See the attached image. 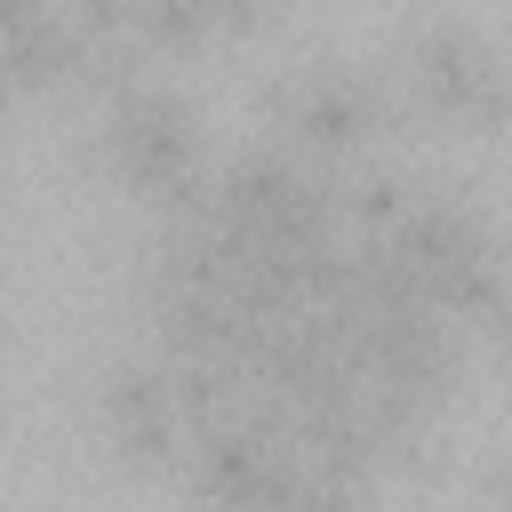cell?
<instances>
[{
	"label": "cell",
	"mask_w": 512,
	"mask_h": 512,
	"mask_svg": "<svg viewBox=\"0 0 512 512\" xmlns=\"http://www.w3.org/2000/svg\"><path fill=\"white\" fill-rule=\"evenodd\" d=\"M96 168L128 192V200H144L152 216H192V208H208V184H216V168H208V128H200V104L176 88V80H160V72H144L136 88H120L112 104H96Z\"/></svg>",
	"instance_id": "cell-1"
},
{
	"label": "cell",
	"mask_w": 512,
	"mask_h": 512,
	"mask_svg": "<svg viewBox=\"0 0 512 512\" xmlns=\"http://www.w3.org/2000/svg\"><path fill=\"white\" fill-rule=\"evenodd\" d=\"M400 96L440 136H512V56L464 16H416L400 32Z\"/></svg>",
	"instance_id": "cell-2"
},
{
	"label": "cell",
	"mask_w": 512,
	"mask_h": 512,
	"mask_svg": "<svg viewBox=\"0 0 512 512\" xmlns=\"http://www.w3.org/2000/svg\"><path fill=\"white\" fill-rule=\"evenodd\" d=\"M256 112L272 120V136H288L296 152H312L328 168H352L384 136H416L408 96L384 88L376 72H360V64H336V56H312V64L272 72L256 88Z\"/></svg>",
	"instance_id": "cell-3"
},
{
	"label": "cell",
	"mask_w": 512,
	"mask_h": 512,
	"mask_svg": "<svg viewBox=\"0 0 512 512\" xmlns=\"http://www.w3.org/2000/svg\"><path fill=\"white\" fill-rule=\"evenodd\" d=\"M96 432H104V448L128 472L176 480L184 472V448H192V416L176 400L168 360H112L104 384H96Z\"/></svg>",
	"instance_id": "cell-4"
},
{
	"label": "cell",
	"mask_w": 512,
	"mask_h": 512,
	"mask_svg": "<svg viewBox=\"0 0 512 512\" xmlns=\"http://www.w3.org/2000/svg\"><path fill=\"white\" fill-rule=\"evenodd\" d=\"M416 176L408 168H392V160H376V168H352L344 176V224H360V232H392L408 208H416Z\"/></svg>",
	"instance_id": "cell-5"
},
{
	"label": "cell",
	"mask_w": 512,
	"mask_h": 512,
	"mask_svg": "<svg viewBox=\"0 0 512 512\" xmlns=\"http://www.w3.org/2000/svg\"><path fill=\"white\" fill-rule=\"evenodd\" d=\"M136 40H144L152 56H200V48H216L224 32H216L208 0H144V16H136Z\"/></svg>",
	"instance_id": "cell-6"
},
{
	"label": "cell",
	"mask_w": 512,
	"mask_h": 512,
	"mask_svg": "<svg viewBox=\"0 0 512 512\" xmlns=\"http://www.w3.org/2000/svg\"><path fill=\"white\" fill-rule=\"evenodd\" d=\"M64 16H72L88 40H136L144 0H64Z\"/></svg>",
	"instance_id": "cell-7"
},
{
	"label": "cell",
	"mask_w": 512,
	"mask_h": 512,
	"mask_svg": "<svg viewBox=\"0 0 512 512\" xmlns=\"http://www.w3.org/2000/svg\"><path fill=\"white\" fill-rule=\"evenodd\" d=\"M280 8H288V0H208V16H216V32H224V40H248V32H264Z\"/></svg>",
	"instance_id": "cell-8"
},
{
	"label": "cell",
	"mask_w": 512,
	"mask_h": 512,
	"mask_svg": "<svg viewBox=\"0 0 512 512\" xmlns=\"http://www.w3.org/2000/svg\"><path fill=\"white\" fill-rule=\"evenodd\" d=\"M480 496H496V504H512V456H496V464L480 472Z\"/></svg>",
	"instance_id": "cell-9"
},
{
	"label": "cell",
	"mask_w": 512,
	"mask_h": 512,
	"mask_svg": "<svg viewBox=\"0 0 512 512\" xmlns=\"http://www.w3.org/2000/svg\"><path fill=\"white\" fill-rule=\"evenodd\" d=\"M504 376H512V360H504Z\"/></svg>",
	"instance_id": "cell-10"
}]
</instances>
